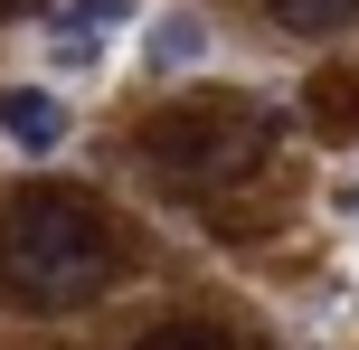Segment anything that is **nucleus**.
Returning a JSON list of instances; mask_svg holds the SVG:
<instances>
[{
    "label": "nucleus",
    "instance_id": "1",
    "mask_svg": "<svg viewBox=\"0 0 359 350\" xmlns=\"http://www.w3.org/2000/svg\"><path fill=\"white\" fill-rule=\"evenodd\" d=\"M0 284H10L19 303H48V313L104 294L114 284L104 208H95L86 189H19V199L0 208Z\"/></svg>",
    "mask_w": 359,
    "mask_h": 350
},
{
    "label": "nucleus",
    "instance_id": "2",
    "mask_svg": "<svg viewBox=\"0 0 359 350\" xmlns=\"http://www.w3.org/2000/svg\"><path fill=\"white\" fill-rule=\"evenodd\" d=\"M142 152L170 189H236L255 161L274 152V114L265 105H227V95H198L142 123Z\"/></svg>",
    "mask_w": 359,
    "mask_h": 350
},
{
    "label": "nucleus",
    "instance_id": "3",
    "mask_svg": "<svg viewBox=\"0 0 359 350\" xmlns=\"http://www.w3.org/2000/svg\"><path fill=\"white\" fill-rule=\"evenodd\" d=\"M123 19H133V0H57V19H48V57H57V67H95V48H104Z\"/></svg>",
    "mask_w": 359,
    "mask_h": 350
},
{
    "label": "nucleus",
    "instance_id": "4",
    "mask_svg": "<svg viewBox=\"0 0 359 350\" xmlns=\"http://www.w3.org/2000/svg\"><path fill=\"white\" fill-rule=\"evenodd\" d=\"M0 133H10L19 152H57L67 142V105H57L48 86H0Z\"/></svg>",
    "mask_w": 359,
    "mask_h": 350
},
{
    "label": "nucleus",
    "instance_id": "5",
    "mask_svg": "<svg viewBox=\"0 0 359 350\" xmlns=\"http://www.w3.org/2000/svg\"><path fill=\"white\" fill-rule=\"evenodd\" d=\"M312 114H322L331 133H359V67L350 76H322V86H312Z\"/></svg>",
    "mask_w": 359,
    "mask_h": 350
},
{
    "label": "nucleus",
    "instance_id": "6",
    "mask_svg": "<svg viewBox=\"0 0 359 350\" xmlns=\"http://www.w3.org/2000/svg\"><path fill=\"white\" fill-rule=\"evenodd\" d=\"M151 57H161V67H198V57H208V29H198V19H161V29H151Z\"/></svg>",
    "mask_w": 359,
    "mask_h": 350
},
{
    "label": "nucleus",
    "instance_id": "7",
    "mask_svg": "<svg viewBox=\"0 0 359 350\" xmlns=\"http://www.w3.org/2000/svg\"><path fill=\"white\" fill-rule=\"evenodd\" d=\"M133 350H236L227 332H208V322H161V332H142Z\"/></svg>",
    "mask_w": 359,
    "mask_h": 350
},
{
    "label": "nucleus",
    "instance_id": "8",
    "mask_svg": "<svg viewBox=\"0 0 359 350\" xmlns=\"http://www.w3.org/2000/svg\"><path fill=\"white\" fill-rule=\"evenodd\" d=\"M350 10H359V0H274V19H284V29H341Z\"/></svg>",
    "mask_w": 359,
    "mask_h": 350
},
{
    "label": "nucleus",
    "instance_id": "9",
    "mask_svg": "<svg viewBox=\"0 0 359 350\" xmlns=\"http://www.w3.org/2000/svg\"><path fill=\"white\" fill-rule=\"evenodd\" d=\"M19 10H38V0H0V19H19Z\"/></svg>",
    "mask_w": 359,
    "mask_h": 350
}]
</instances>
